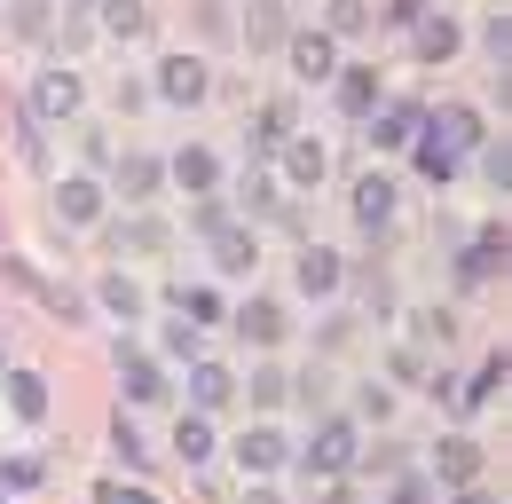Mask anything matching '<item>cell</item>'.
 <instances>
[{
  "mask_svg": "<svg viewBox=\"0 0 512 504\" xmlns=\"http://www.w3.org/2000/svg\"><path fill=\"white\" fill-rule=\"evenodd\" d=\"M300 465H308V473H323V481H339L347 465H363V434H355V418H323L316 441L300 449Z\"/></svg>",
  "mask_w": 512,
  "mask_h": 504,
  "instance_id": "obj_1",
  "label": "cell"
},
{
  "mask_svg": "<svg viewBox=\"0 0 512 504\" xmlns=\"http://www.w3.org/2000/svg\"><path fill=\"white\" fill-rule=\"evenodd\" d=\"M71 111H79V71H64V63L40 71V79H32V119H40V126H64Z\"/></svg>",
  "mask_w": 512,
  "mask_h": 504,
  "instance_id": "obj_2",
  "label": "cell"
},
{
  "mask_svg": "<svg viewBox=\"0 0 512 504\" xmlns=\"http://www.w3.org/2000/svg\"><path fill=\"white\" fill-rule=\"evenodd\" d=\"M331 95H339L347 119H371V111H379V63H347V71H331Z\"/></svg>",
  "mask_w": 512,
  "mask_h": 504,
  "instance_id": "obj_3",
  "label": "cell"
},
{
  "mask_svg": "<svg viewBox=\"0 0 512 504\" xmlns=\"http://www.w3.org/2000/svg\"><path fill=\"white\" fill-rule=\"evenodd\" d=\"M245 40H253V56H276V48L292 40V16H284V0H253V8H245Z\"/></svg>",
  "mask_w": 512,
  "mask_h": 504,
  "instance_id": "obj_4",
  "label": "cell"
},
{
  "mask_svg": "<svg viewBox=\"0 0 512 504\" xmlns=\"http://www.w3.org/2000/svg\"><path fill=\"white\" fill-rule=\"evenodd\" d=\"M158 95L182 103V111L205 103V63H197V56H166V63H158Z\"/></svg>",
  "mask_w": 512,
  "mask_h": 504,
  "instance_id": "obj_5",
  "label": "cell"
},
{
  "mask_svg": "<svg viewBox=\"0 0 512 504\" xmlns=\"http://www.w3.org/2000/svg\"><path fill=\"white\" fill-rule=\"evenodd\" d=\"M284 56H292V71H300V79H331V71H339L331 32H292V40H284Z\"/></svg>",
  "mask_w": 512,
  "mask_h": 504,
  "instance_id": "obj_6",
  "label": "cell"
},
{
  "mask_svg": "<svg viewBox=\"0 0 512 504\" xmlns=\"http://www.w3.org/2000/svg\"><path fill=\"white\" fill-rule=\"evenodd\" d=\"M284 457H292V441L276 434V426H245V434H237V465H245V473H276Z\"/></svg>",
  "mask_w": 512,
  "mask_h": 504,
  "instance_id": "obj_7",
  "label": "cell"
},
{
  "mask_svg": "<svg viewBox=\"0 0 512 504\" xmlns=\"http://www.w3.org/2000/svg\"><path fill=\"white\" fill-rule=\"evenodd\" d=\"M166 182H182L190 197H213L221 189V158L213 150H182V158H166Z\"/></svg>",
  "mask_w": 512,
  "mask_h": 504,
  "instance_id": "obj_8",
  "label": "cell"
},
{
  "mask_svg": "<svg viewBox=\"0 0 512 504\" xmlns=\"http://www.w3.org/2000/svg\"><path fill=\"white\" fill-rule=\"evenodd\" d=\"M158 182H166V158H150V150L119 158V189H127V205H150V197H158Z\"/></svg>",
  "mask_w": 512,
  "mask_h": 504,
  "instance_id": "obj_9",
  "label": "cell"
},
{
  "mask_svg": "<svg viewBox=\"0 0 512 504\" xmlns=\"http://www.w3.org/2000/svg\"><path fill=\"white\" fill-rule=\"evenodd\" d=\"M418 126H426V111H418V103H386V111H371V142H379V150H402Z\"/></svg>",
  "mask_w": 512,
  "mask_h": 504,
  "instance_id": "obj_10",
  "label": "cell"
},
{
  "mask_svg": "<svg viewBox=\"0 0 512 504\" xmlns=\"http://www.w3.org/2000/svg\"><path fill=\"white\" fill-rule=\"evenodd\" d=\"M426 134H434L449 158H457V150H473V142H481V119H473L465 103H449V111H434V119H426Z\"/></svg>",
  "mask_w": 512,
  "mask_h": 504,
  "instance_id": "obj_11",
  "label": "cell"
},
{
  "mask_svg": "<svg viewBox=\"0 0 512 504\" xmlns=\"http://www.w3.org/2000/svg\"><path fill=\"white\" fill-rule=\"evenodd\" d=\"M119 394H127V402H158V394H166V371H158L150 355H127V347H119Z\"/></svg>",
  "mask_w": 512,
  "mask_h": 504,
  "instance_id": "obj_12",
  "label": "cell"
},
{
  "mask_svg": "<svg viewBox=\"0 0 512 504\" xmlns=\"http://www.w3.org/2000/svg\"><path fill=\"white\" fill-rule=\"evenodd\" d=\"M323 174H331V150H323V142H308V134H292V142H284V182H323Z\"/></svg>",
  "mask_w": 512,
  "mask_h": 504,
  "instance_id": "obj_13",
  "label": "cell"
},
{
  "mask_svg": "<svg viewBox=\"0 0 512 504\" xmlns=\"http://www.w3.org/2000/svg\"><path fill=\"white\" fill-rule=\"evenodd\" d=\"M410 32H418V63H449V56H457V40H465L449 16H418Z\"/></svg>",
  "mask_w": 512,
  "mask_h": 504,
  "instance_id": "obj_14",
  "label": "cell"
},
{
  "mask_svg": "<svg viewBox=\"0 0 512 504\" xmlns=\"http://www.w3.org/2000/svg\"><path fill=\"white\" fill-rule=\"evenodd\" d=\"M95 213H103V182L71 174V182L56 189V221H95Z\"/></svg>",
  "mask_w": 512,
  "mask_h": 504,
  "instance_id": "obj_15",
  "label": "cell"
},
{
  "mask_svg": "<svg viewBox=\"0 0 512 504\" xmlns=\"http://www.w3.org/2000/svg\"><path fill=\"white\" fill-rule=\"evenodd\" d=\"M111 252H134V260H142V252H166V221H150V213L119 221V229H111Z\"/></svg>",
  "mask_w": 512,
  "mask_h": 504,
  "instance_id": "obj_16",
  "label": "cell"
},
{
  "mask_svg": "<svg viewBox=\"0 0 512 504\" xmlns=\"http://www.w3.org/2000/svg\"><path fill=\"white\" fill-rule=\"evenodd\" d=\"M386 213H394V182H386V174H363V182H355V221H363V229H386Z\"/></svg>",
  "mask_w": 512,
  "mask_h": 504,
  "instance_id": "obj_17",
  "label": "cell"
},
{
  "mask_svg": "<svg viewBox=\"0 0 512 504\" xmlns=\"http://www.w3.org/2000/svg\"><path fill=\"white\" fill-rule=\"evenodd\" d=\"M237 331H245L253 347H276V339H284V308H276V300H245V308H237Z\"/></svg>",
  "mask_w": 512,
  "mask_h": 504,
  "instance_id": "obj_18",
  "label": "cell"
},
{
  "mask_svg": "<svg viewBox=\"0 0 512 504\" xmlns=\"http://www.w3.org/2000/svg\"><path fill=\"white\" fill-rule=\"evenodd\" d=\"M339 276H347V260H339V252H300V292H316V300H323V292H339Z\"/></svg>",
  "mask_w": 512,
  "mask_h": 504,
  "instance_id": "obj_19",
  "label": "cell"
},
{
  "mask_svg": "<svg viewBox=\"0 0 512 504\" xmlns=\"http://www.w3.org/2000/svg\"><path fill=\"white\" fill-rule=\"evenodd\" d=\"M229 394H237V378L221 371V363H190V402L197 410H221Z\"/></svg>",
  "mask_w": 512,
  "mask_h": 504,
  "instance_id": "obj_20",
  "label": "cell"
},
{
  "mask_svg": "<svg viewBox=\"0 0 512 504\" xmlns=\"http://www.w3.org/2000/svg\"><path fill=\"white\" fill-rule=\"evenodd\" d=\"M8 410H16V418H48V378L40 371H8Z\"/></svg>",
  "mask_w": 512,
  "mask_h": 504,
  "instance_id": "obj_21",
  "label": "cell"
},
{
  "mask_svg": "<svg viewBox=\"0 0 512 504\" xmlns=\"http://www.w3.org/2000/svg\"><path fill=\"white\" fill-rule=\"evenodd\" d=\"M253 142L260 150H284V142H292V103H260L253 111Z\"/></svg>",
  "mask_w": 512,
  "mask_h": 504,
  "instance_id": "obj_22",
  "label": "cell"
},
{
  "mask_svg": "<svg viewBox=\"0 0 512 504\" xmlns=\"http://www.w3.org/2000/svg\"><path fill=\"white\" fill-rule=\"evenodd\" d=\"M174 449H182V465H205V457H213V426H205V410H190V418L174 426Z\"/></svg>",
  "mask_w": 512,
  "mask_h": 504,
  "instance_id": "obj_23",
  "label": "cell"
},
{
  "mask_svg": "<svg viewBox=\"0 0 512 504\" xmlns=\"http://www.w3.org/2000/svg\"><path fill=\"white\" fill-rule=\"evenodd\" d=\"M213 268H221V276H245V268H253V237H245V229H221V237H213Z\"/></svg>",
  "mask_w": 512,
  "mask_h": 504,
  "instance_id": "obj_24",
  "label": "cell"
},
{
  "mask_svg": "<svg viewBox=\"0 0 512 504\" xmlns=\"http://www.w3.org/2000/svg\"><path fill=\"white\" fill-rule=\"evenodd\" d=\"M48 24H56L48 0H16V8H8V32H16V40H48Z\"/></svg>",
  "mask_w": 512,
  "mask_h": 504,
  "instance_id": "obj_25",
  "label": "cell"
},
{
  "mask_svg": "<svg viewBox=\"0 0 512 504\" xmlns=\"http://www.w3.org/2000/svg\"><path fill=\"white\" fill-rule=\"evenodd\" d=\"M497 268H505V229H481L465 252V276H497Z\"/></svg>",
  "mask_w": 512,
  "mask_h": 504,
  "instance_id": "obj_26",
  "label": "cell"
},
{
  "mask_svg": "<svg viewBox=\"0 0 512 504\" xmlns=\"http://www.w3.org/2000/svg\"><path fill=\"white\" fill-rule=\"evenodd\" d=\"M434 465H442V481H457V489H465V481L481 473V449H473V441H442V457H434Z\"/></svg>",
  "mask_w": 512,
  "mask_h": 504,
  "instance_id": "obj_27",
  "label": "cell"
},
{
  "mask_svg": "<svg viewBox=\"0 0 512 504\" xmlns=\"http://www.w3.org/2000/svg\"><path fill=\"white\" fill-rule=\"evenodd\" d=\"M103 24H111L119 40H142V32H150V8H142V0H111V8H103Z\"/></svg>",
  "mask_w": 512,
  "mask_h": 504,
  "instance_id": "obj_28",
  "label": "cell"
},
{
  "mask_svg": "<svg viewBox=\"0 0 512 504\" xmlns=\"http://www.w3.org/2000/svg\"><path fill=\"white\" fill-rule=\"evenodd\" d=\"M410 142H418V174H426V182H449V174H457V158H449L434 134H410Z\"/></svg>",
  "mask_w": 512,
  "mask_h": 504,
  "instance_id": "obj_29",
  "label": "cell"
},
{
  "mask_svg": "<svg viewBox=\"0 0 512 504\" xmlns=\"http://www.w3.org/2000/svg\"><path fill=\"white\" fill-rule=\"evenodd\" d=\"M95 300H103L111 315H142V292H134L127 276H103V284H95Z\"/></svg>",
  "mask_w": 512,
  "mask_h": 504,
  "instance_id": "obj_30",
  "label": "cell"
},
{
  "mask_svg": "<svg viewBox=\"0 0 512 504\" xmlns=\"http://www.w3.org/2000/svg\"><path fill=\"white\" fill-rule=\"evenodd\" d=\"M182 315H190L197 331H205V323H221V292H205V284H190V292H182Z\"/></svg>",
  "mask_w": 512,
  "mask_h": 504,
  "instance_id": "obj_31",
  "label": "cell"
},
{
  "mask_svg": "<svg viewBox=\"0 0 512 504\" xmlns=\"http://www.w3.org/2000/svg\"><path fill=\"white\" fill-rule=\"evenodd\" d=\"M481 166H489L497 189H512V142H481Z\"/></svg>",
  "mask_w": 512,
  "mask_h": 504,
  "instance_id": "obj_32",
  "label": "cell"
},
{
  "mask_svg": "<svg viewBox=\"0 0 512 504\" xmlns=\"http://www.w3.org/2000/svg\"><path fill=\"white\" fill-rule=\"evenodd\" d=\"M253 402H260V410L284 402V371H276V363H260V371H253Z\"/></svg>",
  "mask_w": 512,
  "mask_h": 504,
  "instance_id": "obj_33",
  "label": "cell"
},
{
  "mask_svg": "<svg viewBox=\"0 0 512 504\" xmlns=\"http://www.w3.org/2000/svg\"><path fill=\"white\" fill-rule=\"evenodd\" d=\"M363 24H371L363 0H331V32H363Z\"/></svg>",
  "mask_w": 512,
  "mask_h": 504,
  "instance_id": "obj_34",
  "label": "cell"
},
{
  "mask_svg": "<svg viewBox=\"0 0 512 504\" xmlns=\"http://www.w3.org/2000/svg\"><path fill=\"white\" fill-rule=\"evenodd\" d=\"M497 378H505V355H489V363H481V378L465 386V402H489V394H497Z\"/></svg>",
  "mask_w": 512,
  "mask_h": 504,
  "instance_id": "obj_35",
  "label": "cell"
},
{
  "mask_svg": "<svg viewBox=\"0 0 512 504\" xmlns=\"http://www.w3.org/2000/svg\"><path fill=\"white\" fill-rule=\"evenodd\" d=\"M111 441H119V457H127V465H142V457H150V441H142V434H134V426H127V418H119V426H111Z\"/></svg>",
  "mask_w": 512,
  "mask_h": 504,
  "instance_id": "obj_36",
  "label": "cell"
},
{
  "mask_svg": "<svg viewBox=\"0 0 512 504\" xmlns=\"http://www.w3.org/2000/svg\"><path fill=\"white\" fill-rule=\"evenodd\" d=\"M0 481H8V489H32V481H40V465H32V457H8V465H0Z\"/></svg>",
  "mask_w": 512,
  "mask_h": 504,
  "instance_id": "obj_37",
  "label": "cell"
},
{
  "mask_svg": "<svg viewBox=\"0 0 512 504\" xmlns=\"http://www.w3.org/2000/svg\"><path fill=\"white\" fill-rule=\"evenodd\" d=\"M197 229H205V237H221V229H229V213H221V205H213V197H197V213H190Z\"/></svg>",
  "mask_w": 512,
  "mask_h": 504,
  "instance_id": "obj_38",
  "label": "cell"
},
{
  "mask_svg": "<svg viewBox=\"0 0 512 504\" xmlns=\"http://www.w3.org/2000/svg\"><path fill=\"white\" fill-rule=\"evenodd\" d=\"M386 504H426V481H418V473H402V481L386 489Z\"/></svg>",
  "mask_w": 512,
  "mask_h": 504,
  "instance_id": "obj_39",
  "label": "cell"
},
{
  "mask_svg": "<svg viewBox=\"0 0 512 504\" xmlns=\"http://www.w3.org/2000/svg\"><path fill=\"white\" fill-rule=\"evenodd\" d=\"M95 497H103V504H158V497H150V489H119V481H103Z\"/></svg>",
  "mask_w": 512,
  "mask_h": 504,
  "instance_id": "obj_40",
  "label": "cell"
},
{
  "mask_svg": "<svg viewBox=\"0 0 512 504\" xmlns=\"http://www.w3.org/2000/svg\"><path fill=\"white\" fill-rule=\"evenodd\" d=\"M489 56H497V63H512V24H505V16L489 24Z\"/></svg>",
  "mask_w": 512,
  "mask_h": 504,
  "instance_id": "obj_41",
  "label": "cell"
},
{
  "mask_svg": "<svg viewBox=\"0 0 512 504\" xmlns=\"http://www.w3.org/2000/svg\"><path fill=\"white\" fill-rule=\"evenodd\" d=\"M426 16V0H386V24H418Z\"/></svg>",
  "mask_w": 512,
  "mask_h": 504,
  "instance_id": "obj_42",
  "label": "cell"
},
{
  "mask_svg": "<svg viewBox=\"0 0 512 504\" xmlns=\"http://www.w3.org/2000/svg\"><path fill=\"white\" fill-rule=\"evenodd\" d=\"M323 504H355V489H347V481H331V489H323Z\"/></svg>",
  "mask_w": 512,
  "mask_h": 504,
  "instance_id": "obj_43",
  "label": "cell"
},
{
  "mask_svg": "<svg viewBox=\"0 0 512 504\" xmlns=\"http://www.w3.org/2000/svg\"><path fill=\"white\" fill-rule=\"evenodd\" d=\"M457 504H497V497H489V489H473V481H465V489H457Z\"/></svg>",
  "mask_w": 512,
  "mask_h": 504,
  "instance_id": "obj_44",
  "label": "cell"
},
{
  "mask_svg": "<svg viewBox=\"0 0 512 504\" xmlns=\"http://www.w3.org/2000/svg\"><path fill=\"white\" fill-rule=\"evenodd\" d=\"M245 504H284V497H276V489H253V497H245Z\"/></svg>",
  "mask_w": 512,
  "mask_h": 504,
  "instance_id": "obj_45",
  "label": "cell"
},
{
  "mask_svg": "<svg viewBox=\"0 0 512 504\" xmlns=\"http://www.w3.org/2000/svg\"><path fill=\"white\" fill-rule=\"evenodd\" d=\"M0 504H8V481H0Z\"/></svg>",
  "mask_w": 512,
  "mask_h": 504,
  "instance_id": "obj_46",
  "label": "cell"
}]
</instances>
